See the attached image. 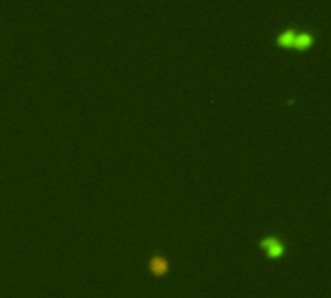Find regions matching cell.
Listing matches in <instances>:
<instances>
[{
	"instance_id": "6da1fadb",
	"label": "cell",
	"mask_w": 331,
	"mask_h": 298,
	"mask_svg": "<svg viewBox=\"0 0 331 298\" xmlns=\"http://www.w3.org/2000/svg\"><path fill=\"white\" fill-rule=\"evenodd\" d=\"M279 47L285 49H296V51H308L312 45L316 43L318 35L310 29H298V27H285L281 31H277V35L273 37Z\"/></svg>"
},
{
	"instance_id": "7a4b0ae2",
	"label": "cell",
	"mask_w": 331,
	"mask_h": 298,
	"mask_svg": "<svg viewBox=\"0 0 331 298\" xmlns=\"http://www.w3.org/2000/svg\"><path fill=\"white\" fill-rule=\"evenodd\" d=\"M258 246L269 259H279L287 254V242L277 235H265L258 240Z\"/></svg>"
},
{
	"instance_id": "3957f363",
	"label": "cell",
	"mask_w": 331,
	"mask_h": 298,
	"mask_svg": "<svg viewBox=\"0 0 331 298\" xmlns=\"http://www.w3.org/2000/svg\"><path fill=\"white\" fill-rule=\"evenodd\" d=\"M147 269H149L155 277H163V275H167V273L171 271V261H169V258H167L165 254L155 252V254H151L149 259H147Z\"/></svg>"
}]
</instances>
